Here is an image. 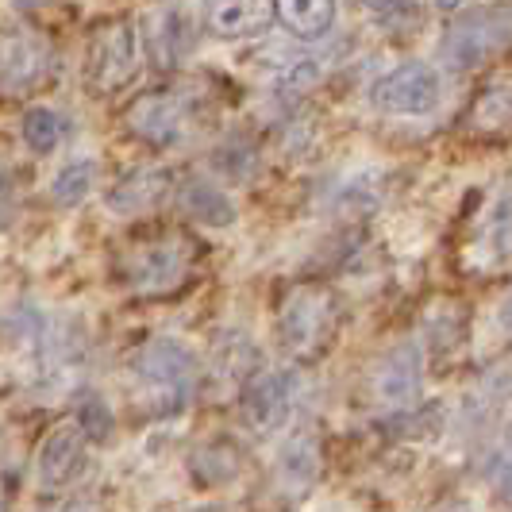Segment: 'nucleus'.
I'll list each match as a JSON object with an SVG mask.
<instances>
[{
    "label": "nucleus",
    "mask_w": 512,
    "mask_h": 512,
    "mask_svg": "<svg viewBox=\"0 0 512 512\" xmlns=\"http://www.w3.org/2000/svg\"><path fill=\"white\" fill-rule=\"evenodd\" d=\"M131 378H135L143 409L151 412L154 420H170V416H181L193 405L201 366H197V355L185 343L170 339V335H158V339L143 343L135 351Z\"/></svg>",
    "instance_id": "1"
},
{
    "label": "nucleus",
    "mask_w": 512,
    "mask_h": 512,
    "mask_svg": "<svg viewBox=\"0 0 512 512\" xmlns=\"http://www.w3.org/2000/svg\"><path fill=\"white\" fill-rule=\"evenodd\" d=\"M443 101V77L432 62H401L370 85V104L382 116H432Z\"/></svg>",
    "instance_id": "2"
},
{
    "label": "nucleus",
    "mask_w": 512,
    "mask_h": 512,
    "mask_svg": "<svg viewBox=\"0 0 512 512\" xmlns=\"http://www.w3.org/2000/svg\"><path fill=\"white\" fill-rule=\"evenodd\" d=\"M193 270V243L185 235H166L154 239L147 247H139L135 255L124 262V278L135 293L143 297H162L174 293L178 285H185Z\"/></svg>",
    "instance_id": "3"
},
{
    "label": "nucleus",
    "mask_w": 512,
    "mask_h": 512,
    "mask_svg": "<svg viewBox=\"0 0 512 512\" xmlns=\"http://www.w3.org/2000/svg\"><path fill=\"white\" fill-rule=\"evenodd\" d=\"M332 324H335V301L324 289H316V285L297 289L282 308V339L285 347L293 355H301V359L316 355L328 343Z\"/></svg>",
    "instance_id": "4"
},
{
    "label": "nucleus",
    "mask_w": 512,
    "mask_h": 512,
    "mask_svg": "<svg viewBox=\"0 0 512 512\" xmlns=\"http://www.w3.org/2000/svg\"><path fill=\"white\" fill-rule=\"evenodd\" d=\"M143 66V43H139V27L120 20L108 24L93 43V58H89V77L101 93H116L124 89L131 77Z\"/></svg>",
    "instance_id": "5"
},
{
    "label": "nucleus",
    "mask_w": 512,
    "mask_h": 512,
    "mask_svg": "<svg viewBox=\"0 0 512 512\" xmlns=\"http://www.w3.org/2000/svg\"><path fill=\"white\" fill-rule=\"evenodd\" d=\"M293 405H297V378L289 370H262L243 389V424L255 436H274L289 424Z\"/></svg>",
    "instance_id": "6"
},
{
    "label": "nucleus",
    "mask_w": 512,
    "mask_h": 512,
    "mask_svg": "<svg viewBox=\"0 0 512 512\" xmlns=\"http://www.w3.org/2000/svg\"><path fill=\"white\" fill-rule=\"evenodd\" d=\"M193 120V101L185 93H147L128 108V128L151 147H174Z\"/></svg>",
    "instance_id": "7"
},
{
    "label": "nucleus",
    "mask_w": 512,
    "mask_h": 512,
    "mask_svg": "<svg viewBox=\"0 0 512 512\" xmlns=\"http://www.w3.org/2000/svg\"><path fill=\"white\" fill-rule=\"evenodd\" d=\"M193 39H197V27H193V8H154L143 20V31H139V43H143V54L154 58V66L170 70L178 66L185 54L193 51Z\"/></svg>",
    "instance_id": "8"
},
{
    "label": "nucleus",
    "mask_w": 512,
    "mask_h": 512,
    "mask_svg": "<svg viewBox=\"0 0 512 512\" xmlns=\"http://www.w3.org/2000/svg\"><path fill=\"white\" fill-rule=\"evenodd\" d=\"M85 447L89 439L81 436L77 424H58L51 428L39 451H35V482L39 489H62L81 478L85 470Z\"/></svg>",
    "instance_id": "9"
},
{
    "label": "nucleus",
    "mask_w": 512,
    "mask_h": 512,
    "mask_svg": "<svg viewBox=\"0 0 512 512\" xmlns=\"http://www.w3.org/2000/svg\"><path fill=\"white\" fill-rule=\"evenodd\" d=\"M420 382H424V355L416 343H397L382 359L378 374H374V393L385 409L405 412L416 405L420 397Z\"/></svg>",
    "instance_id": "10"
},
{
    "label": "nucleus",
    "mask_w": 512,
    "mask_h": 512,
    "mask_svg": "<svg viewBox=\"0 0 512 512\" xmlns=\"http://www.w3.org/2000/svg\"><path fill=\"white\" fill-rule=\"evenodd\" d=\"M47 70V47L27 31L0 35V89H27Z\"/></svg>",
    "instance_id": "11"
},
{
    "label": "nucleus",
    "mask_w": 512,
    "mask_h": 512,
    "mask_svg": "<svg viewBox=\"0 0 512 512\" xmlns=\"http://www.w3.org/2000/svg\"><path fill=\"white\" fill-rule=\"evenodd\" d=\"M166 193H170V170L166 166H139L108 193V212L112 216H139V212L158 205Z\"/></svg>",
    "instance_id": "12"
},
{
    "label": "nucleus",
    "mask_w": 512,
    "mask_h": 512,
    "mask_svg": "<svg viewBox=\"0 0 512 512\" xmlns=\"http://www.w3.org/2000/svg\"><path fill=\"white\" fill-rule=\"evenodd\" d=\"M501 43H505V24L489 27L486 12H474L470 20L451 24V31H447V62L455 70H470V66H478Z\"/></svg>",
    "instance_id": "13"
},
{
    "label": "nucleus",
    "mask_w": 512,
    "mask_h": 512,
    "mask_svg": "<svg viewBox=\"0 0 512 512\" xmlns=\"http://www.w3.org/2000/svg\"><path fill=\"white\" fill-rule=\"evenodd\" d=\"M181 208L193 220L208 224V228H231L235 216H239L228 189L220 181H208V178H189L181 185Z\"/></svg>",
    "instance_id": "14"
},
{
    "label": "nucleus",
    "mask_w": 512,
    "mask_h": 512,
    "mask_svg": "<svg viewBox=\"0 0 512 512\" xmlns=\"http://www.w3.org/2000/svg\"><path fill=\"white\" fill-rule=\"evenodd\" d=\"M339 8L328 4V0H282L274 4V20L301 43H316L332 31Z\"/></svg>",
    "instance_id": "15"
},
{
    "label": "nucleus",
    "mask_w": 512,
    "mask_h": 512,
    "mask_svg": "<svg viewBox=\"0 0 512 512\" xmlns=\"http://www.w3.org/2000/svg\"><path fill=\"white\" fill-rule=\"evenodd\" d=\"M274 466H278V478H282V486L289 489V493L312 486L316 474H320V443H316V436H312V432L289 436L282 443Z\"/></svg>",
    "instance_id": "16"
},
{
    "label": "nucleus",
    "mask_w": 512,
    "mask_h": 512,
    "mask_svg": "<svg viewBox=\"0 0 512 512\" xmlns=\"http://www.w3.org/2000/svg\"><path fill=\"white\" fill-rule=\"evenodd\" d=\"M212 27L224 35V39H251L270 31L274 20V4H255V0H235V4H216L212 12Z\"/></svg>",
    "instance_id": "17"
},
{
    "label": "nucleus",
    "mask_w": 512,
    "mask_h": 512,
    "mask_svg": "<svg viewBox=\"0 0 512 512\" xmlns=\"http://www.w3.org/2000/svg\"><path fill=\"white\" fill-rule=\"evenodd\" d=\"M20 135L35 154H51L70 139V116L51 104H31L20 120Z\"/></svg>",
    "instance_id": "18"
},
{
    "label": "nucleus",
    "mask_w": 512,
    "mask_h": 512,
    "mask_svg": "<svg viewBox=\"0 0 512 512\" xmlns=\"http://www.w3.org/2000/svg\"><path fill=\"white\" fill-rule=\"evenodd\" d=\"M97 185V158L77 154L70 162H62L51 178V197L58 205H81Z\"/></svg>",
    "instance_id": "19"
},
{
    "label": "nucleus",
    "mask_w": 512,
    "mask_h": 512,
    "mask_svg": "<svg viewBox=\"0 0 512 512\" xmlns=\"http://www.w3.org/2000/svg\"><path fill=\"white\" fill-rule=\"evenodd\" d=\"M335 205L343 208V212H351V216H370L374 208L382 205V181L374 178V174L347 178L339 185V193H335Z\"/></svg>",
    "instance_id": "20"
},
{
    "label": "nucleus",
    "mask_w": 512,
    "mask_h": 512,
    "mask_svg": "<svg viewBox=\"0 0 512 512\" xmlns=\"http://www.w3.org/2000/svg\"><path fill=\"white\" fill-rule=\"evenodd\" d=\"M320 77H324V62H316V58H289L282 66V74H278V89H282L285 97H301L312 85H320Z\"/></svg>",
    "instance_id": "21"
},
{
    "label": "nucleus",
    "mask_w": 512,
    "mask_h": 512,
    "mask_svg": "<svg viewBox=\"0 0 512 512\" xmlns=\"http://www.w3.org/2000/svg\"><path fill=\"white\" fill-rule=\"evenodd\" d=\"M370 16L378 20L382 31H401V24L420 20V8L416 4H370Z\"/></svg>",
    "instance_id": "22"
},
{
    "label": "nucleus",
    "mask_w": 512,
    "mask_h": 512,
    "mask_svg": "<svg viewBox=\"0 0 512 512\" xmlns=\"http://www.w3.org/2000/svg\"><path fill=\"white\" fill-rule=\"evenodd\" d=\"M8 208H12V178L0 170V220L8 216Z\"/></svg>",
    "instance_id": "23"
},
{
    "label": "nucleus",
    "mask_w": 512,
    "mask_h": 512,
    "mask_svg": "<svg viewBox=\"0 0 512 512\" xmlns=\"http://www.w3.org/2000/svg\"><path fill=\"white\" fill-rule=\"evenodd\" d=\"M54 512H97L93 505H85V501H70V505H58Z\"/></svg>",
    "instance_id": "24"
},
{
    "label": "nucleus",
    "mask_w": 512,
    "mask_h": 512,
    "mask_svg": "<svg viewBox=\"0 0 512 512\" xmlns=\"http://www.w3.org/2000/svg\"><path fill=\"white\" fill-rule=\"evenodd\" d=\"M0 512H8V501H4V493H0Z\"/></svg>",
    "instance_id": "25"
}]
</instances>
